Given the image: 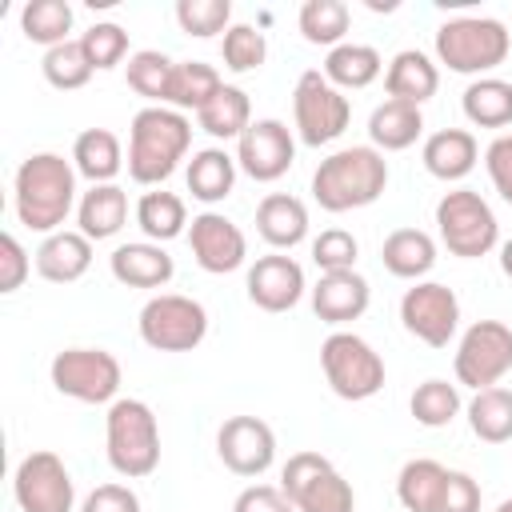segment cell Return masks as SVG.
Wrapping results in <instances>:
<instances>
[{"instance_id":"cell-1","label":"cell","mask_w":512,"mask_h":512,"mask_svg":"<svg viewBox=\"0 0 512 512\" xmlns=\"http://www.w3.org/2000/svg\"><path fill=\"white\" fill-rule=\"evenodd\" d=\"M76 164L64 160L60 152H32L20 160L16 180H12V208L16 220L28 232L52 236L64 228V220L72 216L76 200Z\"/></svg>"},{"instance_id":"cell-2","label":"cell","mask_w":512,"mask_h":512,"mask_svg":"<svg viewBox=\"0 0 512 512\" xmlns=\"http://www.w3.org/2000/svg\"><path fill=\"white\" fill-rule=\"evenodd\" d=\"M192 148V120L168 104H148L128 124V176L144 188H160Z\"/></svg>"},{"instance_id":"cell-3","label":"cell","mask_w":512,"mask_h":512,"mask_svg":"<svg viewBox=\"0 0 512 512\" xmlns=\"http://www.w3.org/2000/svg\"><path fill=\"white\" fill-rule=\"evenodd\" d=\"M388 188V160L372 144H352L328 152L312 172V200L324 212L368 208Z\"/></svg>"},{"instance_id":"cell-4","label":"cell","mask_w":512,"mask_h":512,"mask_svg":"<svg viewBox=\"0 0 512 512\" xmlns=\"http://www.w3.org/2000/svg\"><path fill=\"white\" fill-rule=\"evenodd\" d=\"M436 60L460 76H492L512 52V32L496 16H456L436 28Z\"/></svg>"},{"instance_id":"cell-5","label":"cell","mask_w":512,"mask_h":512,"mask_svg":"<svg viewBox=\"0 0 512 512\" xmlns=\"http://www.w3.org/2000/svg\"><path fill=\"white\" fill-rule=\"evenodd\" d=\"M104 452L116 476L124 480H144L156 472L160 464V424L156 412L136 400V396H120L116 404H108L104 416Z\"/></svg>"},{"instance_id":"cell-6","label":"cell","mask_w":512,"mask_h":512,"mask_svg":"<svg viewBox=\"0 0 512 512\" xmlns=\"http://www.w3.org/2000/svg\"><path fill=\"white\" fill-rule=\"evenodd\" d=\"M440 244L460 260H480L500 248V220L476 188H452L436 200Z\"/></svg>"},{"instance_id":"cell-7","label":"cell","mask_w":512,"mask_h":512,"mask_svg":"<svg viewBox=\"0 0 512 512\" xmlns=\"http://www.w3.org/2000/svg\"><path fill=\"white\" fill-rule=\"evenodd\" d=\"M320 368H324L328 388L340 400H352V404L372 400L384 388V360H380V352L364 336L344 332V328H336L332 336H324V344H320Z\"/></svg>"},{"instance_id":"cell-8","label":"cell","mask_w":512,"mask_h":512,"mask_svg":"<svg viewBox=\"0 0 512 512\" xmlns=\"http://www.w3.org/2000/svg\"><path fill=\"white\" fill-rule=\"evenodd\" d=\"M280 488L296 512H356L352 484L324 452H292L280 468Z\"/></svg>"},{"instance_id":"cell-9","label":"cell","mask_w":512,"mask_h":512,"mask_svg":"<svg viewBox=\"0 0 512 512\" xmlns=\"http://www.w3.org/2000/svg\"><path fill=\"white\" fill-rule=\"evenodd\" d=\"M352 120V104L348 96L328 84V76L320 68H308L300 72L296 88H292V124H296V136L300 144L308 148H324L332 144L336 136H344Z\"/></svg>"},{"instance_id":"cell-10","label":"cell","mask_w":512,"mask_h":512,"mask_svg":"<svg viewBox=\"0 0 512 512\" xmlns=\"http://www.w3.org/2000/svg\"><path fill=\"white\" fill-rule=\"evenodd\" d=\"M52 388L80 404H116L120 400V360L108 348H64L48 364Z\"/></svg>"},{"instance_id":"cell-11","label":"cell","mask_w":512,"mask_h":512,"mask_svg":"<svg viewBox=\"0 0 512 512\" xmlns=\"http://www.w3.org/2000/svg\"><path fill=\"white\" fill-rule=\"evenodd\" d=\"M140 340L152 352H192L208 336V308L180 292H160L140 308Z\"/></svg>"},{"instance_id":"cell-12","label":"cell","mask_w":512,"mask_h":512,"mask_svg":"<svg viewBox=\"0 0 512 512\" xmlns=\"http://www.w3.org/2000/svg\"><path fill=\"white\" fill-rule=\"evenodd\" d=\"M456 384L480 392L496 388L512 372V328L504 320H476L464 328L456 356H452Z\"/></svg>"},{"instance_id":"cell-13","label":"cell","mask_w":512,"mask_h":512,"mask_svg":"<svg viewBox=\"0 0 512 512\" xmlns=\"http://www.w3.org/2000/svg\"><path fill=\"white\" fill-rule=\"evenodd\" d=\"M400 324L428 348H448L460 328V300L440 280H416L400 296Z\"/></svg>"},{"instance_id":"cell-14","label":"cell","mask_w":512,"mask_h":512,"mask_svg":"<svg viewBox=\"0 0 512 512\" xmlns=\"http://www.w3.org/2000/svg\"><path fill=\"white\" fill-rule=\"evenodd\" d=\"M12 496L20 512H72L76 508V484L64 460L48 448L28 452L12 472Z\"/></svg>"},{"instance_id":"cell-15","label":"cell","mask_w":512,"mask_h":512,"mask_svg":"<svg viewBox=\"0 0 512 512\" xmlns=\"http://www.w3.org/2000/svg\"><path fill=\"white\" fill-rule=\"evenodd\" d=\"M236 164L256 184L280 180L296 164V136H292V128L284 120H276V116L252 120L248 132L236 140Z\"/></svg>"},{"instance_id":"cell-16","label":"cell","mask_w":512,"mask_h":512,"mask_svg":"<svg viewBox=\"0 0 512 512\" xmlns=\"http://www.w3.org/2000/svg\"><path fill=\"white\" fill-rule=\"evenodd\" d=\"M188 248H192V260L212 272V276H228L236 268H244L248 260V236L236 220H228L224 212H200L192 216L188 224Z\"/></svg>"},{"instance_id":"cell-17","label":"cell","mask_w":512,"mask_h":512,"mask_svg":"<svg viewBox=\"0 0 512 512\" xmlns=\"http://www.w3.org/2000/svg\"><path fill=\"white\" fill-rule=\"evenodd\" d=\"M216 456L236 476H264L276 464V432L260 416H228L216 432Z\"/></svg>"},{"instance_id":"cell-18","label":"cell","mask_w":512,"mask_h":512,"mask_svg":"<svg viewBox=\"0 0 512 512\" xmlns=\"http://www.w3.org/2000/svg\"><path fill=\"white\" fill-rule=\"evenodd\" d=\"M248 300L260 308V312H288L300 304V296L308 292V280H304V268L284 256V252H268L260 256L252 268H248Z\"/></svg>"},{"instance_id":"cell-19","label":"cell","mask_w":512,"mask_h":512,"mask_svg":"<svg viewBox=\"0 0 512 512\" xmlns=\"http://www.w3.org/2000/svg\"><path fill=\"white\" fill-rule=\"evenodd\" d=\"M312 292V312L324 320V324H348V320H360L372 304V284L348 268V272H320V280L308 288Z\"/></svg>"},{"instance_id":"cell-20","label":"cell","mask_w":512,"mask_h":512,"mask_svg":"<svg viewBox=\"0 0 512 512\" xmlns=\"http://www.w3.org/2000/svg\"><path fill=\"white\" fill-rule=\"evenodd\" d=\"M108 272L124 288H164L176 276V260L164 252V244L152 240H128L116 244L108 256Z\"/></svg>"},{"instance_id":"cell-21","label":"cell","mask_w":512,"mask_h":512,"mask_svg":"<svg viewBox=\"0 0 512 512\" xmlns=\"http://www.w3.org/2000/svg\"><path fill=\"white\" fill-rule=\"evenodd\" d=\"M32 260H36V272L48 284H76L92 268V240L84 232L60 228V232H52V236L40 240V248L32 252Z\"/></svg>"},{"instance_id":"cell-22","label":"cell","mask_w":512,"mask_h":512,"mask_svg":"<svg viewBox=\"0 0 512 512\" xmlns=\"http://www.w3.org/2000/svg\"><path fill=\"white\" fill-rule=\"evenodd\" d=\"M256 232L276 252H292L296 244L308 240V208H304V200L288 196V192H268L256 204Z\"/></svg>"},{"instance_id":"cell-23","label":"cell","mask_w":512,"mask_h":512,"mask_svg":"<svg viewBox=\"0 0 512 512\" xmlns=\"http://www.w3.org/2000/svg\"><path fill=\"white\" fill-rule=\"evenodd\" d=\"M420 160H424L428 176H436L444 184H456V180H464L476 168L480 144H476V136L468 128H440V132H432L424 140Z\"/></svg>"},{"instance_id":"cell-24","label":"cell","mask_w":512,"mask_h":512,"mask_svg":"<svg viewBox=\"0 0 512 512\" xmlns=\"http://www.w3.org/2000/svg\"><path fill=\"white\" fill-rule=\"evenodd\" d=\"M384 88H388V100H404V104H424L436 96L440 88V68L428 52L420 48H404L388 60L384 68Z\"/></svg>"},{"instance_id":"cell-25","label":"cell","mask_w":512,"mask_h":512,"mask_svg":"<svg viewBox=\"0 0 512 512\" xmlns=\"http://www.w3.org/2000/svg\"><path fill=\"white\" fill-rule=\"evenodd\" d=\"M76 224L92 244L112 240L128 224V192L120 184H92L76 204Z\"/></svg>"},{"instance_id":"cell-26","label":"cell","mask_w":512,"mask_h":512,"mask_svg":"<svg viewBox=\"0 0 512 512\" xmlns=\"http://www.w3.org/2000/svg\"><path fill=\"white\" fill-rule=\"evenodd\" d=\"M424 136V112L404 100H384L368 116V140L376 152H404Z\"/></svg>"},{"instance_id":"cell-27","label":"cell","mask_w":512,"mask_h":512,"mask_svg":"<svg viewBox=\"0 0 512 512\" xmlns=\"http://www.w3.org/2000/svg\"><path fill=\"white\" fill-rule=\"evenodd\" d=\"M72 164L76 172L88 180V184H116L120 168L128 164L124 160V148H120V136L108 132V128H84L72 144Z\"/></svg>"},{"instance_id":"cell-28","label":"cell","mask_w":512,"mask_h":512,"mask_svg":"<svg viewBox=\"0 0 512 512\" xmlns=\"http://www.w3.org/2000/svg\"><path fill=\"white\" fill-rule=\"evenodd\" d=\"M380 260H384V268H388L392 276L416 284V280H424V276L432 272V264H436V240H432L424 228H396V232L384 236Z\"/></svg>"},{"instance_id":"cell-29","label":"cell","mask_w":512,"mask_h":512,"mask_svg":"<svg viewBox=\"0 0 512 512\" xmlns=\"http://www.w3.org/2000/svg\"><path fill=\"white\" fill-rule=\"evenodd\" d=\"M320 72H324L328 84H336L340 92H360V88H368L372 80H380V72H384V56H380L372 44L344 40V44L328 48Z\"/></svg>"},{"instance_id":"cell-30","label":"cell","mask_w":512,"mask_h":512,"mask_svg":"<svg viewBox=\"0 0 512 512\" xmlns=\"http://www.w3.org/2000/svg\"><path fill=\"white\" fill-rule=\"evenodd\" d=\"M236 172H240L236 156H228L224 148H200L184 168V184L200 204H220L224 196H232Z\"/></svg>"},{"instance_id":"cell-31","label":"cell","mask_w":512,"mask_h":512,"mask_svg":"<svg viewBox=\"0 0 512 512\" xmlns=\"http://www.w3.org/2000/svg\"><path fill=\"white\" fill-rule=\"evenodd\" d=\"M136 224H140L144 240H152V244L176 240L188 232V204H184V196H176L168 188H152L136 200Z\"/></svg>"},{"instance_id":"cell-32","label":"cell","mask_w":512,"mask_h":512,"mask_svg":"<svg viewBox=\"0 0 512 512\" xmlns=\"http://www.w3.org/2000/svg\"><path fill=\"white\" fill-rule=\"evenodd\" d=\"M444 484H448V468L432 456H416L396 476V500L408 512H436L440 496H444Z\"/></svg>"},{"instance_id":"cell-33","label":"cell","mask_w":512,"mask_h":512,"mask_svg":"<svg viewBox=\"0 0 512 512\" xmlns=\"http://www.w3.org/2000/svg\"><path fill=\"white\" fill-rule=\"evenodd\" d=\"M196 124L212 136V140H240L252 124V100L244 88L236 84H224L200 112H196Z\"/></svg>"},{"instance_id":"cell-34","label":"cell","mask_w":512,"mask_h":512,"mask_svg":"<svg viewBox=\"0 0 512 512\" xmlns=\"http://www.w3.org/2000/svg\"><path fill=\"white\" fill-rule=\"evenodd\" d=\"M460 108L476 128H508L512 124V84L500 76H480L464 88Z\"/></svg>"},{"instance_id":"cell-35","label":"cell","mask_w":512,"mask_h":512,"mask_svg":"<svg viewBox=\"0 0 512 512\" xmlns=\"http://www.w3.org/2000/svg\"><path fill=\"white\" fill-rule=\"evenodd\" d=\"M468 428L484 444H508L512 440V388H480L468 400Z\"/></svg>"},{"instance_id":"cell-36","label":"cell","mask_w":512,"mask_h":512,"mask_svg":"<svg viewBox=\"0 0 512 512\" xmlns=\"http://www.w3.org/2000/svg\"><path fill=\"white\" fill-rule=\"evenodd\" d=\"M224 88L220 72L204 60H176L172 84H168V108L176 112H200L216 92Z\"/></svg>"},{"instance_id":"cell-37","label":"cell","mask_w":512,"mask_h":512,"mask_svg":"<svg viewBox=\"0 0 512 512\" xmlns=\"http://www.w3.org/2000/svg\"><path fill=\"white\" fill-rule=\"evenodd\" d=\"M296 24H300V36H304L308 44L336 48V44H344V36H348L352 8H348L344 0H304Z\"/></svg>"},{"instance_id":"cell-38","label":"cell","mask_w":512,"mask_h":512,"mask_svg":"<svg viewBox=\"0 0 512 512\" xmlns=\"http://www.w3.org/2000/svg\"><path fill=\"white\" fill-rule=\"evenodd\" d=\"M20 32L32 40V44H44L56 48L64 40H72V4L68 0H28L20 8Z\"/></svg>"},{"instance_id":"cell-39","label":"cell","mask_w":512,"mask_h":512,"mask_svg":"<svg viewBox=\"0 0 512 512\" xmlns=\"http://www.w3.org/2000/svg\"><path fill=\"white\" fill-rule=\"evenodd\" d=\"M172 68H176V60H168L164 52H156V48H140V52L128 56L124 76H128V88H132L136 96H144L148 104H168Z\"/></svg>"},{"instance_id":"cell-40","label":"cell","mask_w":512,"mask_h":512,"mask_svg":"<svg viewBox=\"0 0 512 512\" xmlns=\"http://www.w3.org/2000/svg\"><path fill=\"white\" fill-rule=\"evenodd\" d=\"M460 408H464V404H460V388L448 384V380H440V376L416 384V392H412V400H408V412H412L416 424H424V428H448V424L460 416Z\"/></svg>"},{"instance_id":"cell-41","label":"cell","mask_w":512,"mask_h":512,"mask_svg":"<svg viewBox=\"0 0 512 512\" xmlns=\"http://www.w3.org/2000/svg\"><path fill=\"white\" fill-rule=\"evenodd\" d=\"M40 72H44V80H48L52 88H60V92H76V88H84V84L92 80L96 68L88 64L80 40H64V44H56V48L44 52Z\"/></svg>"},{"instance_id":"cell-42","label":"cell","mask_w":512,"mask_h":512,"mask_svg":"<svg viewBox=\"0 0 512 512\" xmlns=\"http://www.w3.org/2000/svg\"><path fill=\"white\" fill-rule=\"evenodd\" d=\"M220 60L228 72H256L268 60V40L256 24H232L220 36Z\"/></svg>"},{"instance_id":"cell-43","label":"cell","mask_w":512,"mask_h":512,"mask_svg":"<svg viewBox=\"0 0 512 512\" xmlns=\"http://www.w3.org/2000/svg\"><path fill=\"white\" fill-rule=\"evenodd\" d=\"M176 24L188 36L208 40V36L232 28V4L228 0H180L176 4Z\"/></svg>"},{"instance_id":"cell-44","label":"cell","mask_w":512,"mask_h":512,"mask_svg":"<svg viewBox=\"0 0 512 512\" xmlns=\"http://www.w3.org/2000/svg\"><path fill=\"white\" fill-rule=\"evenodd\" d=\"M80 48H84V56H88V64L96 72H108L128 56V32L120 24H112V20H96L80 36Z\"/></svg>"},{"instance_id":"cell-45","label":"cell","mask_w":512,"mask_h":512,"mask_svg":"<svg viewBox=\"0 0 512 512\" xmlns=\"http://www.w3.org/2000/svg\"><path fill=\"white\" fill-rule=\"evenodd\" d=\"M356 256H360V244L348 228H324L312 240V264L320 272H348L356 268Z\"/></svg>"},{"instance_id":"cell-46","label":"cell","mask_w":512,"mask_h":512,"mask_svg":"<svg viewBox=\"0 0 512 512\" xmlns=\"http://www.w3.org/2000/svg\"><path fill=\"white\" fill-rule=\"evenodd\" d=\"M28 272H32V260H28L24 244H20L12 232H4V236H0V292H4V296L20 292L24 280H28Z\"/></svg>"},{"instance_id":"cell-47","label":"cell","mask_w":512,"mask_h":512,"mask_svg":"<svg viewBox=\"0 0 512 512\" xmlns=\"http://www.w3.org/2000/svg\"><path fill=\"white\" fill-rule=\"evenodd\" d=\"M484 168H488V180L500 192V200L512 204V132H500L484 148Z\"/></svg>"},{"instance_id":"cell-48","label":"cell","mask_w":512,"mask_h":512,"mask_svg":"<svg viewBox=\"0 0 512 512\" xmlns=\"http://www.w3.org/2000/svg\"><path fill=\"white\" fill-rule=\"evenodd\" d=\"M436 512H480V484L468 472L448 468V484H444V496H440Z\"/></svg>"},{"instance_id":"cell-49","label":"cell","mask_w":512,"mask_h":512,"mask_svg":"<svg viewBox=\"0 0 512 512\" xmlns=\"http://www.w3.org/2000/svg\"><path fill=\"white\" fill-rule=\"evenodd\" d=\"M80 512H140V496L128 484H100L84 496Z\"/></svg>"},{"instance_id":"cell-50","label":"cell","mask_w":512,"mask_h":512,"mask_svg":"<svg viewBox=\"0 0 512 512\" xmlns=\"http://www.w3.org/2000/svg\"><path fill=\"white\" fill-rule=\"evenodd\" d=\"M232 512H296V508L284 496V488H276V484H248L232 500Z\"/></svg>"},{"instance_id":"cell-51","label":"cell","mask_w":512,"mask_h":512,"mask_svg":"<svg viewBox=\"0 0 512 512\" xmlns=\"http://www.w3.org/2000/svg\"><path fill=\"white\" fill-rule=\"evenodd\" d=\"M500 272L512 280V236H508V240H500Z\"/></svg>"},{"instance_id":"cell-52","label":"cell","mask_w":512,"mask_h":512,"mask_svg":"<svg viewBox=\"0 0 512 512\" xmlns=\"http://www.w3.org/2000/svg\"><path fill=\"white\" fill-rule=\"evenodd\" d=\"M496 512H512V496H508V500H500V504H496Z\"/></svg>"}]
</instances>
